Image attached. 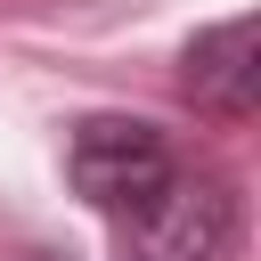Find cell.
<instances>
[{
    "label": "cell",
    "instance_id": "1",
    "mask_svg": "<svg viewBox=\"0 0 261 261\" xmlns=\"http://www.w3.org/2000/svg\"><path fill=\"white\" fill-rule=\"evenodd\" d=\"M122 261H228L237 253V188L212 163H171L130 212H114Z\"/></svg>",
    "mask_w": 261,
    "mask_h": 261
},
{
    "label": "cell",
    "instance_id": "2",
    "mask_svg": "<svg viewBox=\"0 0 261 261\" xmlns=\"http://www.w3.org/2000/svg\"><path fill=\"white\" fill-rule=\"evenodd\" d=\"M171 163L179 155L147 114H82L73 139H65V179L90 212H130Z\"/></svg>",
    "mask_w": 261,
    "mask_h": 261
},
{
    "label": "cell",
    "instance_id": "3",
    "mask_svg": "<svg viewBox=\"0 0 261 261\" xmlns=\"http://www.w3.org/2000/svg\"><path fill=\"white\" fill-rule=\"evenodd\" d=\"M179 90L196 114H220V122H245L261 106V24L253 16H228L212 33H196L179 49Z\"/></svg>",
    "mask_w": 261,
    "mask_h": 261
}]
</instances>
